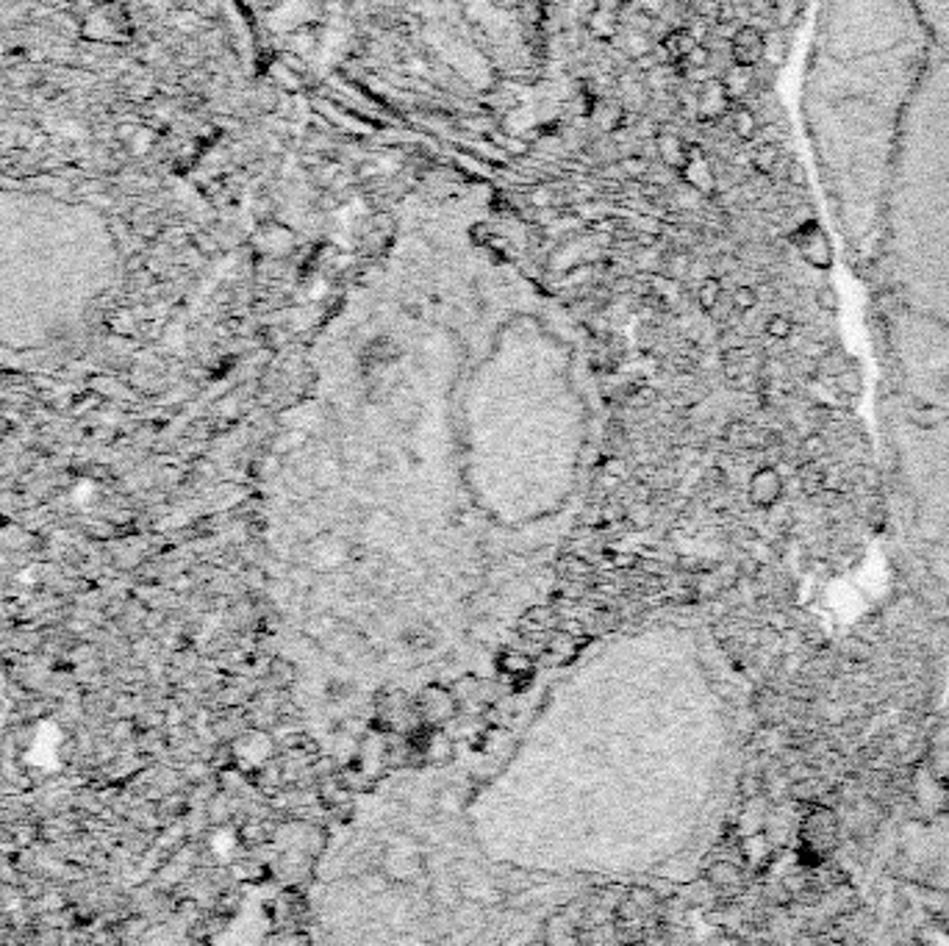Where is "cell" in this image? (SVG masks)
<instances>
[{"mask_svg":"<svg viewBox=\"0 0 949 946\" xmlns=\"http://www.w3.org/2000/svg\"><path fill=\"white\" fill-rule=\"evenodd\" d=\"M791 242L797 247V253L803 255V261L813 270H830L833 267V247L828 234L822 231V225L816 220L803 222L797 231L791 234Z\"/></svg>","mask_w":949,"mask_h":946,"instance_id":"cell-1","label":"cell"},{"mask_svg":"<svg viewBox=\"0 0 949 946\" xmlns=\"http://www.w3.org/2000/svg\"><path fill=\"white\" fill-rule=\"evenodd\" d=\"M417 716L420 722L430 725V727H442L450 725L453 716L458 713V702L453 697V692L442 683H433L428 688H422V694L417 697Z\"/></svg>","mask_w":949,"mask_h":946,"instance_id":"cell-2","label":"cell"},{"mask_svg":"<svg viewBox=\"0 0 949 946\" xmlns=\"http://www.w3.org/2000/svg\"><path fill=\"white\" fill-rule=\"evenodd\" d=\"M733 100L728 97L725 87L720 79H705L703 84H697L695 92V114L703 122H716L720 117L730 114Z\"/></svg>","mask_w":949,"mask_h":946,"instance_id":"cell-3","label":"cell"},{"mask_svg":"<svg viewBox=\"0 0 949 946\" xmlns=\"http://www.w3.org/2000/svg\"><path fill=\"white\" fill-rule=\"evenodd\" d=\"M783 492H786L783 475H780L775 467H761V469H755L753 477H750L747 500L753 502V508L769 510V508H775V505L783 500Z\"/></svg>","mask_w":949,"mask_h":946,"instance_id":"cell-4","label":"cell"},{"mask_svg":"<svg viewBox=\"0 0 949 946\" xmlns=\"http://www.w3.org/2000/svg\"><path fill=\"white\" fill-rule=\"evenodd\" d=\"M730 45V62L744 67H758L763 62V31L758 25H738L736 34L728 39Z\"/></svg>","mask_w":949,"mask_h":946,"instance_id":"cell-5","label":"cell"},{"mask_svg":"<svg viewBox=\"0 0 949 946\" xmlns=\"http://www.w3.org/2000/svg\"><path fill=\"white\" fill-rule=\"evenodd\" d=\"M680 175L688 181V187H695L703 195H713L716 192V172H713L711 162L705 159V153L700 147H688V162L680 170Z\"/></svg>","mask_w":949,"mask_h":946,"instance_id":"cell-6","label":"cell"},{"mask_svg":"<svg viewBox=\"0 0 949 946\" xmlns=\"http://www.w3.org/2000/svg\"><path fill=\"white\" fill-rule=\"evenodd\" d=\"M688 147H691V145H688L683 137L672 134V131L655 134V156L661 159V164H663L666 170L680 172V170L686 167V162H688Z\"/></svg>","mask_w":949,"mask_h":946,"instance_id":"cell-7","label":"cell"},{"mask_svg":"<svg viewBox=\"0 0 949 946\" xmlns=\"http://www.w3.org/2000/svg\"><path fill=\"white\" fill-rule=\"evenodd\" d=\"M722 87H725V92H728V97L733 100V104H741V100L744 97H747L750 92H755V67H744V64H733L730 62V67L725 70V75H722Z\"/></svg>","mask_w":949,"mask_h":946,"instance_id":"cell-8","label":"cell"},{"mask_svg":"<svg viewBox=\"0 0 949 946\" xmlns=\"http://www.w3.org/2000/svg\"><path fill=\"white\" fill-rule=\"evenodd\" d=\"M705 883L720 893L736 891L741 885V868L730 860H716L705 868Z\"/></svg>","mask_w":949,"mask_h":946,"instance_id":"cell-9","label":"cell"},{"mask_svg":"<svg viewBox=\"0 0 949 946\" xmlns=\"http://www.w3.org/2000/svg\"><path fill=\"white\" fill-rule=\"evenodd\" d=\"M658 45L666 50V56H670V64H680V62L688 56V50L697 45V39L691 37V31L686 29V25H680V29H672L666 37H661Z\"/></svg>","mask_w":949,"mask_h":946,"instance_id":"cell-10","label":"cell"},{"mask_svg":"<svg viewBox=\"0 0 949 946\" xmlns=\"http://www.w3.org/2000/svg\"><path fill=\"white\" fill-rule=\"evenodd\" d=\"M758 114L750 109V106H744V104H733V109H730V131H733V137H738L741 142H753L755 137H758Z\"/></svg>","mask_w":949,"mask_h":946,"instance_id":"cell-11","label":"cell"},{"mask_svg":"<svg viewBox=\"0 0 949 946\" xmlns=\"http://www.w3.org/2000/svg\"><path fill=\"white\" fill-rule=\"evenodd\" d=\"M788 59V39H786V31L780 29H769L763 34V62L769 64V70H780Z\"/></svg>","mask_w":949,"mask_h":946,"instance_id":"cell-12","label":"cell"},{"mask_svg":"<svg viewBox=\"0 0 949 946\" xmlns=\"http://www.w3.org/2000/svg\"><path fill=\"white\" fill-rule=\"evenodd\" d=\"M769 14H772V25H775V29L791 31L794 25L800 22L803 0H772V6H769Z\"/></svg>","mask_w":949,"mask_h":946,"instance_id":"cell-13","label":"cell"},{"mask_svg":"<svg viewBox=\"0 0 949 946\" xmlns=\"http://www.w3.org/2000/svg\"><path fill=\"white\" fill-rule=\"evenodd\" d=\"M586 31L592 34L595 39H613L620 31V14H611V12H600V9H592V14H588L586 20Z\"/></svg>","mask_w":949,"mask_h":946,"instance_id":"cell-14","label":"cell"},{"mask_svg":"<svg viewBox=\"0 0 949 946\" xmlns=\"http://www.w3.org/2000/svg\"><path fill=\"white\" fill-rule=\"evenodd\" d=\"M780 162V147L778 142H761L753 153V170L758 175H772Z\"/></svg>","mask_w":949,"mask_h":946,"instance_id":"cell-15","label":"cell"},{"mask_svg":"<svg viewBox=\"0 0 949 946\" xmlns=\"http://www.w3.org/2000/svg\"><path fill=\"white\" fill-rule=\"evenodd\" d=\"M722 292H725V289H722V280L716 278V275L703 278V284L697 286V305H700V309H703L705 314H711V311L716 309V305H720Z\"/></svg>","mask_w":949,"mask_h":946,"instance_id":"cell-16","label":"cell"},{"mask_svg":"<svg viewBox=\"0 0 949 946\" xmlns=\"http://www.w3.org/2000/svg\"><path fill=\"white\" fill-rule=\"evenodd\" d=\"M500 672L508 675L511 680H520V675H522V677H530L533 663H530L525 655H520V652H503V658H500Z\"/></svg>","mask_w":949,"mask_h":946,"instance_id":"cell-17","label":"cell"},{"mask_svg":"<svg viewBox=\"0 0 949 946\" xmlns=\"http://www.w3.org/2000/svg\"><path fill=\"white\" fill-rule=\"evenodd\" d=\"M405 644L408 650L414 652H422V650H430L436 644V630L430 625H414L405 630Z\"/></svg>","mask_w":949,"mask_h":946,"instance_id":"cell-18","label":"cell"},{"mask_svg":"<svg viewBox=\"0 0 949 946\" xmlns=\"http://www.w3.org/2000/svg\"><path fill=\"white\" fill-rule=\"evenodd\" d=\"M270 675H272V683L278 688H292L295 680H297V667L289 658H275L270 663Z\"/></svg>","mask_w":949,"mask_h":946,"instance_id":"cell-19","label":"cell"},{"mask_svg":"<svg viewBox=\"0 0 949 946\" xmlns=\"http://www.w3.org/2000/svg\"><path fill=\"white\" fill-rule=\"evenodd\" d=\"M836 386H838V392L846 394V397H858V394L863 392V375H861L855 367H846V369H841V372L836 375Z\"/></svg>","mask_w":949,"mask_h":946,"instance_id":"cell-20","label":"cell"},{"mask_svg":"<svg viewBox=\"0 0 949 946\" xmlns=\"http://www.w3.org/2000/svg\"><path fill=\"white\" fill-rule=\"evenodd\" d=\"M766 336L769 339H775V342H786V339H791V334H794V322H791V317H786V314H772V317H769L766 319Z\"/></svg>","mask_w":949,"mask_h":946,"instance_id":"cell-21","label":"cell"},{"mask_svg":"<svg viewBox=\"0 0 949 946\" xmlns=\"http://www.w3.org/2000/svg\"><path fill=\"white\" fill-rule=\"evenodd\" d=\"M730 305H733V309L736 311H753L755 309V305H758V289L755 286H747V284H744V286H736L733 292H730Z\"/></svg>","mask_w":949,"mask_h":946,"instance_id":"cell-22","label":"cell"},{"mask_svg":"<svg viewBox=\"0 0 949 946\" xmlns=\"http://www.w3.org/2000/svg\"><path fill=\"white\" fill-rule=\"evenodd\" d=\"M800 480H803V492L813 497V494L822 492V485H825V472L819 469L816 464H808V467H803V469H800Z\"/></svg>","mask_w":949,"mask_h":946,"instance_id":"cell-23","label":"cell"},{"mask_svg":"<svg viewBox=\"0 0 949 946\" xmlns=\"http://www.w3.org/2000/svg\"><path fill=\"white\" fill-rule=\"evenodd\" d=\"M816 303H819V309L828 311V314H836V311L841 309L838 292H836L833 286H822V289H816Z\"/></svg>","mask_w":949,"mask_h":946,"instance_id":"cell-24","label":"cell"},{"mask_svg":"<svg viewBox=\"0 0 949 946\" xmlns=\"http://www.w3.org/2000/svg\"><path fill=\"white\" fill-rule=\"evenodd\" d=\"M353 694V685L347 683V680H337V677H333V680H328V685H325V697L330 700V702H342V700H347Z\"/></svg>","mask_w":949,"mask_h":946,"instance_id":"cell-25","label":"cell"},{"mask_svg":"<svg viewBox=\"0 0 949 946\" xmlns=\"http://www.w3.org/2000/svg\"><path fill=\"white\" fill-rule=\"evenodd\" d=\"M663 267L670 270V272H666L670 278H683V275H686V270L691 267V259H688L686 253H675V255H670V259H666V264H663Z\"/></svg>","mask_w":949,"mask_h":946,"instance_id":"cell-26","label":"cell"},{"mask_svg":"<svg viewBox=\"0 0 949 946\" xmlns=\"http://www.w3.org/2000/svg\"><path fill=\"white\" fill-rule=\"evenodd\" d=\"M370 228H372V231H378V234H387V236H389V234L395 231V217L387 214V212H378V214H372Z\"/></svg>","mask_w":949,"mask_h":946,"instance_id":"cell-27","label":"cell"},{"mask_svg":"<svg viewBox=\"0 0 949 946\" xmlns=\"http://www.w3.org/2000/svg\"><path fill=\"white\" fill-rule=\"evenodd\" d=\"M786 181H788L791 187H805V184H808V172H805V167H803L800 162H791V164H788V175H786Z\"/></svg>","mask_w":949,"mask_h":946,"instance_id":"cell-28","label":"cell"},{"mask_svg":"<svg viewBox=\"0 0 949 946\" xmlns=\"http://www.w3.org/2000/svg\"><path fill=\"white\" fill-rule=\"evenodd\" d=\"M620 167H622L625 175H641V172H647V162H641V159H620Z\"/></svg>","mask_w":949,"mask_h":946,"instance_id":"cell-29","label":"cell"},{"mask_svg":"<svg viewBox=\"0 0 949 946\" xmlns=\"http://www.w3.org/2000/svg\"><path fill=\"white\" fill-rule=\"evenodd\" d=\"M595 9H600V12H611V14H620L625 6L620 4V0H595Z\"/></svg>","mask_w":949,"mask_h":946,"instance_id":"cell-30","label":"cell"},{"mask_svg":"<svg viewBox=\"0 0 949 946\" xmlns=\"http://www.w3.org/2000/svg\"><path fill=\"white\" fill-rule=\"evenodd\" d=\"M803 450H805V452H811V450H813V452H816V450H819V452H822V450H825V442H822V436H808V439L803 442Z\"/></svg>","mask_w":949,"mask_h":946,"instance_id":"cell-31","label":"cell"},{"mask_svg":"<svg viewBox=\"0 0 949 946\" xmlns=\"http://www.w3.org/2000/svg\"><path fill=\"white\" fill-rule=\"evenodd\" d=\"M672 4H678V6H697L700 0H672Z\"/></svg>","mask_w":949,"mask_h":946,"instance_id":"cell-32","label":"cell"},{"mask_svg":"<svg viewBox=\"0 0 949 946\" xmlns=\"http://www.w3.org/2000/svg\"><path fill=\"white\" fill-rule=\"evenodd\" d=\"M620 4L622 6H633V4H638V0H620Z\"/></svg>","mask_w":949,"mask_h":946,"instance_id":"cell-33","label":"cell"}]
</instances>
